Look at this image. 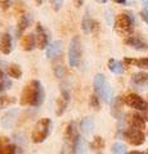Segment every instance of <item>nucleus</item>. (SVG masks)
I'll return each instance as SVG.
<instances>
[{"label": "nucleus", "mask_w": 148, "mask_h": 154, "mask_svg": "<svg viewBox=\"0 0 148 154\" xmlns=\"http://www.w3.org/2000/svg\"><path fill=\"white\" fill-rule=\"evenodd\" d=\"M21 46L25 51H31L36 46V37L34 36V33H28L25 35L21 40Z\"/></svg>", "instance_id": "obj_14"}, {"label": "nucleus", "mask_w": 148, "mask_h": 154, "mask_svg": "<svg viewBox=\"0 0 148 154\" xmlns=\"http://www.w3.org/2000/svg\"><path fill=\"white\" fill-rule=\"evenodd\" d=\"M90 105L95 109H99V98L95 94L90 96Z\"/></svg>", "instance_id": "obj_30"}, {"label": "nucleus", "mask_w": 148, "mask_h": 154, "mask_svg": "<svg viewBox=\"0 0 148 154\" xmlns=\"http://www.w3.org/2000/svg\"><path fill=\"white\" fill-rule=\"evenodd\" d=\"M88 143L85 139L77 136L75 141V150H74V154H88L89 149H88Z\"/></svg>", "instance_id": "obj_17"}, {"label": "nucleus", "mask_w": 148, "mask_h": 154, "mask_svg": "<svg viewBox=\"0 0 148 154\" xmlns=\"http://www.w3.org/2000/svg\"><path fill=\"white\" fill-rule=\"evenodd\" d=\"M11 86H12L11 80H9L8 77L4 76V73L2 72V69H0V91L7 90V89L11 88Z\"/></svg>", "instance_id": "obj_23"}, {"label": "nucleus", "mask_w": 148, "mask_h": 154, "mask_svg": "<svg viewBox=\"0 0 148 154\" xmlns=\"http://www.w3.org/2000/svg\"><path fill=\"white\" fill-rule=\"evenodd\" d=\"M146 154H148V150H147V153H146Z\"/></svg>", "instance_id": "obj_37"}, {"label": "nucleus", "mask_w": 148, "mask_h": 154, "mask_svg": "<svg viewBox=\"0 0 148 154\" xmlns=\"http://www.w3.org/2000/svg\"><path fill=\"white\" fill-rule=\"evenodd\" d=\"M131 81L133 84L139 86L140 89H146L148 88V73L147 72H137V73L133 75Z\"/></svg>", "instance_id": "obj_13"}, {"label": "nucleus", "mask_w": 148, "mask_h": 154, "mask_svg": "<svg viewBox=\"0 0 148 154\" xmlns=\"http://www.w3.org/2000/svg\"><path fill=\"white\" fill-rule=\"evenodd\" d=\"M17 100L14 96H0V109L8 108L9 105H13Z\"/></svg>", "instance_id": "obj_22"}, {"label": "nucleus", "mask_w": 148, "mask_h": 154, "mask_svg": "<svg viewBox=\"0 0 148 154\" xmlns=\"http://www.w3.org/2000/svg\"><path fill=\"white\" fill-rule=\"evenodd\" d=\"M135 66L139 67V68L147 69V68H148V57L140 58V59H137V60H135Z\"/></svg>", "instance_id": "obj_27"}, {"label": "nucleus", "mask_w": 148, "mask_h": 154, "mask_svg": "<svg viewBox=\"0 0 148 154\" xmlns=\"http://www.w3.org/2000/svg\"><path fill=\"white\" fill-rule=\"evenodd\" d=\"M50 126H52V121L49 118H41L34 127V131H32L31 135L32 141L36 144L44 141L50 132Z\"/></svg>", "instance_id": "obj_4"}, {"label": "nucleus", "mask_w": 148, "mask_h": 154, "mask_svg": "<svg viewBox=\"0 0 148 154\" xmlns=\"http://www.w3.org/2000/svg\"><path fill=\"white\" fill-rule=\"evenodd\" d=\"M125 44L129 45V46H131V48H134V49H137V50H140V51L148 50V44L139 36H133L131 35V36L126 37L125 38Z\"/></svg>", "instance_id": "obj_9"}, {"label": "nucleus", "mask_w": 148, "mask_h": 154, "mask_svg": "<svg viewBox=\"0 0 148 154\" xmlns=\"http://www.w3.org/2000/svg\"><path fill=\"white\" fill-rule=\"evenodd\" d=\"M8 75L11 77H13V79H21L22 69L20 68V66L12 64V66H9V68H8Z\"/></svg>", "instance_id": "obj_21"}, {"label": "nucleus", "mask_w": 148, "mask_h": 154, "mask_svg": "<svg viewBox=\"0 0 148 154\" xmlns=\"http://www.w3.org/2000/svg\"><path fill=\"white\" fill-rule=\"evenodd\" d=\"M32 22V17L31 14H23L21 16L20 21H18V30H17V35H21L22 31H25L26 28L31 25Z\"/></svg>", "instance_id": "obj_19"}, {"label": "nucleus", "mask_w": 148, "mask_h": 154, "mask_svg": "<svg viewBox=\"0 0 148 154\" xmlns=\"http://www.w3.org/2000/svg\"><path fill=\"white\" fill-rule=\"evenodd\" d=\"M116 3H117V4H126L125 0H116Z\"/></svg>", "instance_id": "obj_35"}, {"label": "nucleus", "mask_w": 148, "mask_h": 154, "mask_svg": "<svg viewBox=\"0 0 148 154\" xmlns=\"http://www.w3.org/2000/svg\"><path fill=\"white\" fill-rule=\"evenodd\" d=\"M16 153H17V146L14 144H7L2 152V154H16Z\"/></svg>", "instance_id": "obj_26"}, {"label": "nucleus", "mask_w": 148, "mask_h": 154, "mask_svg": "<svg viewBox=\"0 0 148 154\" xmlns=\"http://www.w3.org/2000/svg\"><path fill=\"white\" fill-rule=\"evenodd\" d=\"M142 18L144 19V22L148 25V2L143 3V11H142Z\"/></svg>", "instance_id": "obj_29"}, {"label": "nucleus", "mask_w": 148, "mask_h": 154, "mask_svg": "<svg viewBox=\"0 0 148 154\" xmlns=\"http://www.w3.org/2000/svg\"><path fill=\"white\" fill-rule=\"evenodd\" d=\"M135 60L137 59H130V58H125V59H124V62H125L126 64H135Z\"/></svg>", "instance_id": "obj_31"}, {"label": "nucleus", "mask_w": 148, "mask_h": 154, "mask_svg": "<svg viewBox=\"0 0 148 154\" xmlns=\"http://www.w3.org/2000/svg\"><path fill=\"white\" fill-rule=\"evenodd\" d=\"M90 148L93 150H99V149H103L104 148V140L101 136H95L93 139V141L90 143Z\"/></svg>", "instance_id": "obj_24"}, {"label": "nucleus", "mask_w": 148, "mask_h": 154, "mask_svg": "<svg viewBox=\"0 0 148 154\" xmlns=\"http://www.w3.org/2000/svg\"><path fill=\"white\" fill-rule=\"evenodd\" d=\"M18 114H20V108H12L5 112L2 117V126L4 128H13L18 121Z\"/></svg>", "instance_id": "obj_8"}, {"label": "nucleus", "mask_w": 148, "mask_h": 154, "mask_svg": "<svg viewBox=\"0 0 148 154\" xmlns=\"http://www.w3.org/2000/svg\"><path fill=\"white\" fill-rule=\"evenodd\" d=\"M130 125H131V127L138 128V130H140V131L143 128H146L144 118H143L140 114H138V113H134V114L130 116Z\"/></svg>", "instance_id": "obj_18"}, {"label": "nucleus", "mask_w": 148, "mask_h": 154, "mask_svg": "<svg viewBox=\"0 0 148 154\" xmlns=\"http://www.w3.org/2000/svg\"><path fill=\"white\" fill-rule=\"evenodd\" d=\"M134 17L131 13H120L115 21V28L122 36H131L134 30Z\"/></svg>", "instance_id": "obj_2"}, {"label": "nucleus", "mask_w": 148, "mask_h": 154, "mask_svg": "<svg viewBox=\"0 0 148 154\" xmlns=\"http://www.w3.org/2000/svg\"><path fill=\"white\" fill-rule=\"evenodd\" d=\"M68 102H70V93L68 91L63 90L62 91V94L59 95V98L57 99V105H55V114L57 116H62L65 113L66 108H67L68 105Z\"/></svg>", "instance_id": "obj_10"}, {"label": "nucleus", "mask_w": 148, "mask_h": 154, "mask_svg": "<svg viewBox=\"0 0 148 154\" xmlns=\"http://www.w3.org/2000/svg\"><path fill=\"white\" fill-rule=\"evenodd\" d=\"M124 103L129 107L138 109V110H148V103L144 102L142 98L138 94L134 93H130L124 96Z\"/></svg>", "instance_id": "obj_7"}, {"label": "nucleus", "mask_w": 148, "mask_h": 154, "mask_svg": "<svg viewBox=\"0 0 148 154\" xmlns=\"http://www.w3.org/2000/svg\"><path fill=\"white\" fill-rule=\"evenodd\" d=\"M62 51H63V42L57 40V41H53L46 48V57L49 59H54V58L61 57Z\"/></svg>", "instance_id": "obj_11"}, {"label": "nucleus", "mask_w": 148, "mask_h": 154, "mask_svg": "<svg viewBox=\"0 0 148 154\" xmlns=\"http://www.w3.org/2000/svg\"><path fill=\"white\" fill-rule=\"evenodd\" d=\"M54 75L55 77H58V79H62V77H65L66 75V69L63 66H57L54 68Z\"/></svg>", "instance_id": "obj_28"}, {"label": "nucleus", "mask_w": 148, "mask_h": 154, "mask_svg": "<svg viewBox=\"0 0 148 154\" xmlns=\"http://www.w3.org/2000/svg\"><path fill=\"white\" fill-rule=\"evenodd\" d=\"M112 153L113 154H128L126 153V146L121 143H115L112 145Z\"/></svg>", "instance_id": "obj_25"}, {"label": "nucleus", "mask_w": 148, "mask_h": 154, "mask_svg": "<svg viewBox=\"0 0 148 154\" xmlns=\"http://www.w3.org/2000/svg\"><path fill=\"white\" fill-rule=\"evenodd\" d=\"M4 141H5V140H0V154H2V152H3V149H4V146H5V145H4Z\"/></svg>", "instance_id": "obj_33"}, {"label": "nucleus", "mask_w": 148, "mask_h": 154, "mask_svg": "<svg viewBox=\"0 0 148 154\" xmlns=\"http://www.w3.org/2000/svg\"><path fill=\"white\" fill-rule=\"evenodd\" d=\"M36 31H37V36H36V46L39 48V49H45V48L48 46V42H49V37H48L46 32L44 31V28H43V26L37 25L36 27Z\"/></svg>", "instance_id": "obj_12"}, {"label": "nucleus", "mask_w": 148, "mask_h": 154, "mask_svg": "<svg viewBox=\"0 0 148 154\" xmlns=\"http://www.w3.org/2000/svg\"><path fill=\"white\" fill-rule=\"evenodd\" d=\"M124 137L126 139L129 144L135 145V146L142 145L146 140V136H144V134H143V131H140V130H138V128H134V127L128 128L126 131L124 132Z\"/></svg>", "instance_id": "obj_6"}, {"label": "nucleus", "mask_w": 148, "mask_h": 154, "mask_svg": "<svg viewBox=\"0 0 148 154\" xmlns=\"http://www.w3.org/2000/svg\"><path fill=\"white\" fill-rule=\"evenodd\" d=\"M128 154H143L142 152H138V150H133V152H129Z\"/></svg>", "instance_id": "obj_34"}, {"label": "nucleus", "mask_w": 148, "mask_h": 154, "mask_svg": "<svg viewBox=\"0 0 148 154\" xmlns=\"http://www.w3.org/2000/svg\"><path fill=\"white\" fill-rule=\"evenodd\" d=\"M81 58V40L79 36H74L70 42L68 49V63L71 67H77Z\"/></svg>", "instance_id": "obj_5"}, {"label": "nucleus", "mask_w": 148, "mask_h": 154, "mask_svg": "<svg viewBox=\"0 0 148 154\" xmlns=\"http://www.w3.org/2000/svg\"><path fill=\"white\" fill-rule=\"evenodd\" d=\"M52 3H53L54 4V8H55V11H57V9H59L61 7H62V4H63V3H62V2H52Z\"/></svg>", "instance_id": "obj_32"}, {"label": "nucleus", "mask_w": 148, "mask_h": 154, "mask_svg": "<svg viewBox=\"0 0 148 154\" xmlns=\"http://www.w3.org/2000/svg\"><path fill=\"white\" fill-rule=\"evenodd\" d=\"M94 89H95V93L99 98L103 99V102L106 103H112L113 100V90L112 88L109 86V84L107 82L106 77L103 75L98 73L94 79Z\"/></svg>", "instance_id": "obj_3"}, {"label": "nucleus", "mask_w": 148, "mask_h": 154, "mask_svg": "<svg viewBox=\"0 0 148 154\" xmlns=\"http://www.w3.org/2000/svg\"><path fill=\"white\" fill-rule=\"evenodd\" d=\"M97 154H102V153H97Z\"/></svg>", "instance_id": "obj_36"}, {"label": "nucleus", "mask_w": 148, "mask_h": 154, "mask_svg": "<svg viewBox=\"0 0 148 154\" xmlns=\"http://www.w3.org/2000/svg\"><path fill=\"white\" fill-rule=\"evenodd\" d=\"M94 126H95L94 119L90 118V117H87V118H84L80 123V131L83 134H85V135H90L93 132Z\"/></svg>", "instance_id": "obj_16"}, {"label": "nucleus", "mask_w": 148, "mask_h": 154, "mask_svg": "<svg viewBox=\"0 0 148 154\" xmlns=\"http://www.w3.org/2000/svg\"><path fill=\"white\" fill-rule=\"evenodd\" d=\"M108 69L115 75H120L124 72V66L121 62H118L116 59H109L108 60Z\"/></svg>", "instance_id": "obj_20"}, {"label": "nucleus", "mask_w": 148, "mask_h": 154, "mask_svg": "<svg viewBox=\"0 0 148 154\" xmlns=\"http://www.w3.org/2000/svg\"><path fill=\"white\" fill-rule=\"evenodd\" d=\"M0 51L5 55L12 51V37L9 33H4L0 38Z\"/></svg>", "instance_id": "obj_15"}, {"label": "nucleus", "mask_w": 148, "mask_h": 154, "mask_svg": "<svg viewBox=\"0 0 148 154\" xmlns=\"http://www.w3.org/2000/svg\"><path fill=\"white\" fill-rule=\"evenodd\" d=\"M45 98L44 89L41 86V82L37 80H32L30 84H27L21 94V104L22 105H32V107H39L43 104Z\"/></svg>", "instance_id": "obj_1"}]
</instances>
